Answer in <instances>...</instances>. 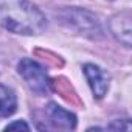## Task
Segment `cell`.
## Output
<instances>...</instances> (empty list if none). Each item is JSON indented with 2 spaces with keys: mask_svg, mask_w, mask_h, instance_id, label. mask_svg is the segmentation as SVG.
Instances as JSON below:
<instances>
[{
  "mask_svg": "<svg viewBox=\"0 0 132 132\" xmlns=\"http://www.w3.org/2000/svg\"><path fill=\"white\" fill-rule=\"evenodd\" d=\"M16 109H17L16 93L5 86H0V118L11 117L16 112Z\"/></svg>",
  "mask_w": 132,
  "mask_h": 132,
  "instance_id": "cell-7",
  "label": "cell"
},
{
  "mask_svg": "<svg viewBox=\"0 0 132 132\" xmlns=\"http://www.w3.org/2000/svg\"><path fill=\"white\" fill-rule=\"evenodd\" d=\"M47 115L50 118V121L53 123V126L59 127V129H75L76 127V117L65 110L64 107L57 106L56 103H50L47 107Z\"/></svg>",
  "mask_w": 132,
  "mask_h": 132,
  "instance_id": "cell-6",
  "label": "cell"
},
{
  "mask_svg": "<svg viewBox=\"0 0 132 132\" xmlns=\"http://www.w3.org/2000/svg\"><path fill=\"white\" fill-rule=\"evenodd\" d=\"M17 72L19 75L23 78V81L27 82V86L37 95H48L50 87H51V81L45 72V69L42 65H39L36 61L33 59H22L17 65Z\"/></svg>",
  "mask_w": 132,
  "mask_h": 132,
  "instance_id": "cell-2",
  "label": "cell"
},
{
  "mask_svg": "<svg viewBox=\"0 0 132 132\" xmlns=\"http://www.w3.org/2000/svg\"><path fill=\"white\" fill-rule=\"evenodd\" d=\"M109 129H124V130H130V124H121V121H115L109 126Z\"/></svg>",
  "mask_w": 132,
  "mask_h": 132,
  "instance_id": "cell-9",
  "label": "cell"
},
{
  "mask_svg": "<svg viewBox=\"0 0 132 132\" xmlns=\"http://www.w3.org/2000/svg\"><path fill=\"white\" fill-rule=\"evenodd\" d=\"M6 130H13V129H25V130H30V126L25 123V121H22V120H19V121H14V123H10L6 127H5Z\"/></svg>",
  "mask_w": 132,
  "mask_h": 132,
  "instance_id": "cell-8",
  "label": "cell"
},
{
  "mask_svg": "<svg viewBox=\"0 0 132 132\" xmlns=\"http://www.w3.org/2000/svg\"><path fill=\"white\" fill-rule=\"evenodd\" d=\"M84 75L89 81V86H90L95 98H98V100L104 98V95L109 90V82H110L109 73L95 64H86L84 65Z\"/></svg>",
  "mask_w": 132,
  "mask_h": 132,
  "instance_id": "cell-4",
  "label": "cell"
},
{
  "mask_svg": "<svg viewBox=\"0 0 132 132\" xmlns=\"http://www.w3.org/2000/svg\"><path fill=\"white\" fill-rule=\"evenodd\" d=\"M110 31L112 34L124 45V47H130V34H132V28H130V13L129 11H121L120 14L113 16L109 22Z\"/></svg>",
  "mask_w": 132,
  "mask_h": 132,
  "instance_id": "cell-5",
  "label": "cell"
},
{
  "mask_svg": "<svg viewBox=\"0 0 132 132\" xmlns=\"http://www.w3.org/2000/svg\"><path fill=\"white\" fill-rule=\"evenodd\" d=\"M0 25L17 34H39L47 27L44 13L28 0H0Z\"/></svg>",
  "mask_w": 132,
  "mask_h": 132,
  "instance_id": "cell-1",
  "label": "cell"
},
{
  "mask_svg": "<svg viewBox=\"0 0 132 132\" xmlns=\"http://www.w3.org/2000/svg\"><path fill=\"white\" fill-rule=\"evenodd\" d=\"M64 14L65 16L62 19L69 20V25L75 27L79 33L90 34L92 37L100 36V33H101L100 22L96 20V17L92 13H89L86 10H65Z\"/></svg>",
  "mask_w": 132,
  "mask_h": 132,
  "instance_id": "cell-3",
  "label": "cell"
}]
</instances>
